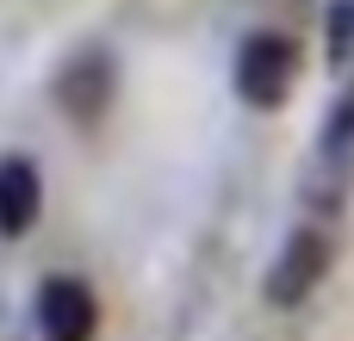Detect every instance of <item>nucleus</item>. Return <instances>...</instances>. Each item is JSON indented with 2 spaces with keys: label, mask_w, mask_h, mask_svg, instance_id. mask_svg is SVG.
Here are the masks:
<instances>
[{
  "label": "nucleus",
  "mask_w": 354,
  "mask_h": 341,
  "mask_svg": "<svg viewBox=\"0 0 354 341\" xmlns=\"http://www.w3.org/2000/svg\"><path fill=\"white\" fill-rule=\"evenodd\" d=\"M31 323L44 341H93L100 335V298L81 273H50L31 298Z\"/></svg>",
  "instance_id": "20e7f679"
},
{
  "label": "nucleus",
  "mask_w": 354,
  "mask_h": 341,
  "mask_svg": "<svg viewBox=\"0 0 354 341\" xmlns=\"http://www.w3.org/2000/svg\"><path fill=\"white\" fill-rule=\"evenodd\" d=\"M324 50H330V68H348V56H354V0H330L324 6Z\"/></svg>",
  "instance_id": "0eeeda50"
},
{
  "label": "nucleus",
  "mask_w": 354,
  "mask_h": 341,
  "mask_svg": "<svg viewBox=\"0 0 354 341\" xmlns=\"http://www.w3.org/2000/svg\"><path fill=\"white\" fill-rule=\"evenodd\" d=\"M299 81V43L286 31H249L236 43V62H230V87L243 106L255 112H274Z\"/></svg>",
  "instance_id": "f03ea898"
},
{
  "label": "nucleus",
  "mask_w": 354,
  "mask_h": 341,
  "mask_svg": "<svg viewBox=\"0 0 354 341\" xmlns=\"http://www.w3.org/2000/svg\"><path fill=\"white\" fill-rule=\"evenodd\" d=\"M330 261H336L330 236H324L317 224H299V230L280 242V255L268 261V273H261V298H268L274 311H299V304L324 286Z\"/></svg>",
  "instance_id": "7ed1b4c3"
},
{
  "label": "nucleus",
  "mask_w": 354,
  "mask_h": 341,
  "mask_svg": "<svg viewBox=\"0 0 354 341\" xmlns=\"http://www.w3.org/2000/svg\"><path fill=\"white\" fill-rule=\"evenodd\" d=\"M50 99H56V112L68 124L93 130L112 112V99H118V56L106 43H75L56 62V75H50Z\"/></svg>",
  "instance_id": "f257e3e1"
},
{
  "label": "nucleus",
  "mask_w": 354,
  "mask_h": 341,
  "mask_svg": "<svg viewBox=\"0 0 354 341\" xmlns=\"http://www.w3.org/2000/svg\"><path fill=\"white\" fill-rule=\"evenodd\" d=\"M44 217V174L31 155H0V236H31Z\"/></svg>",
  "instance_id": "39448f33"
},
{
  "label": "nucleus",
  "mask_w": 354,
  "mask_h": 341,
  "mask_svg": "<svg viewBox=\"0 0 354 341\" xmlns=\"http://www.w3.org/2000/svg\"><path fill=\"white\" fill-rule=\"evenodd\" d=\"M311 168H330V174H348V168H354V87L336 99V106H330V112H324Z\"/></svg>",
  "instance_id": "423d86ee"
}]
</instances>
